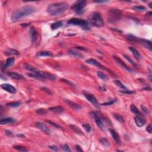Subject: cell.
<instances>
[{"mask_svg":"<svg viewBox=\"0 0 152 152\" xmlns=\"http://www.w3.org/2000/svg\"><path fill=\"white\" fill-rule=\"evenodd\" d=\"M68 8V3L66 2H60L50 4L48 7L47 11L51 16H57L62 14Z\"/></svg>","mask_w":152,"mask_h":152,"instance_id":"2","label":"cell"},{"mask_svg":"<svg viewBox=\"0 0 152 152\" xmlns=\"http://www.w3.org/2000/svg\"><path fill=\"white\" fill-rule=\"evenodd\" d=\"M49 110L51 112L55 113H61L64 111V108L62 106H53V107H51V108H49Z\"/></svg>","mask_w":152,"mask_h":152,"instance_id":"22","label":"cell"},{"mask_svg":"<svg viewBox=\"0 0 152 152\" xmlns=\"http://www.w3.org/2000/svg\"><path fill=\"white\" fill-rule=\"evenodd\" d=\"M152 5V3H150V4H149V6H150V7L152 8V5Z\"/></svg>","mask_w":152,"mask_h":152,"instance_id":"57","label":"cell"},{"mask_svg":"<svg viewBox=\"0 0 152 152\" xmlns=\"http://www.w3.org/2000/svg\"><path fill=\"white\" fill-rule=\"evenodd\" d=\"M62 149H63L64 151H66V152H71V150L69 146H68V144H64L62 145Z\"/></svg>","mask_w":152,"mask_h":152,"instance_id":"43","label":"cell"},{"mask_svg":"<svg viewBox=\"0 0 152 152\" xmlns=\"http://www.w3.org/2000/svg\"><path fill=\"white\" fill-rule=\"evenodd\" d=\"M76 48L78 49H80V50H82V51H87V49H86L85 48H83V47H80V46H77V47H76Z\"/></svg>","mask_w":152,"mask_h":152,"instance_id":"52","label":"cell"},{"mask_svg":"<svg viewBox=\"0 0 152 152\" xmlns=\"http://www.w3.org/2000/svg\"><path fill=\"white\" fill-rule=\"evenodd\" d=\"M62 25H63V22L62 21H58L52 23L51 27L52 30H56L62 26Z\"/></svg>","mask_w":152,"mask_h":152,"instance_id":"26","label":"cell"},{"mask_svg":"<svg viewBox=\"0 0 152 152\" xmlns=\"http://www.w3.org/2000/svg\"><path fill=\"white\" fill-rule=\"evenodd\" d=\"M5 133L8 136H12V132L11 131H9V130H5Z\"/></svg>","mask_w":152,"mask_h":152,"instance_id":"51","label":"cell"},{"mask_svg":"<svg viewBox=\"0 0 152 152\" xmlns=\"http://www.w3.org/2000/svg\"><path fill=\"white\" fill-rule=\"evenodd\" d=\"M115 83L116 84V85L118 86H119V87L122 88V89H124V90H126L127 89V87L125 86V85H124V84H123V83H121V81L119 80H115Z\"/></svg>","mask_w":152,"mask_h":152,"instance_id":"40","label":"cell"},{"mask_svg":"<svg viewBox=\"0 0 152 152\" xmlns=\"http://www.w3.org/2000/svg\"><path fill=\"white\" fill-rule=\"evenodd\" d=\"M16 122L15 119L12 118H2L0 120V124L1 125H4V124H11Z\"/></svg>","mask_w":152,"mask_h":152,"instance_id":"20","label":"cell"},{"mask_svg":"<svg viewBox=\"0 0 152 152\" xmlns=\"http://www.w3.org/2000/svg\"><path fill=\"white\" fill-rule=\"evenodd\" d=\"M89 20H90V23L96 27H101L103 26L104 22L103 18L101 15L97 12H92L89 16Z\"/></svg>","mask_w":152,"mask_h":152,"instance_id":"3","label":"cell"},{"mask_svg":"<svg viewBox=\"0 0 152 152\" xmlns=\"http://www.w3.org/2000/svg\"><path fill=\"white\" fill-rule=\"evenodd\" d=\"M86 62L87 64H89L93 65V66H95L96 67H97L98 68H100V69L104 70H106V71H109V70L108 69V68H106L105 67H104V66H102L101 64L99 63V62H98V61L96 60V59H93V58H90V59H87V60L86 61Z\"/></svg>","mask_w":152,"mask_h":152,"instance_id":"9","label":"cell"},{"mask_svg":"<svg viewBox=\"0 0 152 152\" xmlns=\"http://www.w3.org/2000/svg\"><path fill=\"white\" fill-rule=\"evenodd\" d=\"M41 90H42L43 91H45V92H46V93H48V94H52V92H51V90H49V89H48V88L46 87H41Z\"/></svg>","mask_w":152,"mask_h":152,"instance_id":"45","label":"cell"},{"mask_svg":"<svg viewBox=\"0 0 152 152\" xmlns=\"http://www.w3.org/2000/svg\"><path fill=\"white\" fill-rule=\"evenodd\" d=\"M114 117L116 118V119L117 121H118L119 123H124V118H123V116H121V115L118 114H114Z\"/></svg>","mask_w":152,"mask_h":152,"instance_id":"35","label":"cell"},{"mask_svg":"<svg viewBox=\"0 0 152 152\" xmlns=\"http://www.w3.org/2000/svg\"><path fill=\"white\" fill-rule=\"evenodd\" d=\"M61 82H65V83H67V84H70V85L72 86H74L73 83H72L71 82H70V81L68 80H66V79H64V78H62V79H61Z\"/></svg>","mask_w":152,"mask_h":152,"instance_id":"47","label":"cell"},{"mask_svg":"<svg viewBox=\"0 0 152 152\" xmlns=\"http://www.w3.org/2000/svg\"><path fill=\"white\" fill-rule=\"evenodd\" d=\"M67 23L68 25L82 26V28L85 30H88L90 29V27L89 26V22L87 20H83V19L73 18V19H70Z\"/></svg>","mask_w":152,"mask_h":152,"instance_id":"5","label":"cell"},{"mask_svg":"<svg viewBox=\"0 0 152 152\" xmlns=\"http://www.w3.org/2000/svg\"><path fill=\"white\" fill-rule=\"evenodd\" d=\"M46 122H47L48 123H49V124H51V125H53V127H55V128H61V127L60 126V125H58V124H56V123H53V122H52V121H46Z\"/></svg>","mask_w":152,"mask_h":152,"instance_id":"41","label":"cell"},{"mask_svg":"<svg viewBox=\"0 0 152 152\" xmlns=\"http://www.w3.org/2000/svg\"><path fill=\"white\" fill-rule=\"evenodd\" d=\"M109 131L110 132V133L111 134L113 139L115 140V141H116L118 144H119L120 143H121V140H120V138H119V136L118 134L116 132V131H115V130H113V129H112V128H109Z\"/></svg>","mask_w":152,"mask_h":152,"instance_id":"19","label":"cell"},{"mask_svg":"<svg viewBox=\"0 0 152 152\" xmlns=\"http://www.w3.org/2000/svg\"><path fill=\"white\" fill-rule=\"evenodd\" d=\"M30 35H31L32 42V43H35L36 41H37V36H38L37 32L36 31V30L35 29V27H32L30 28Z\"/></svg>","mask_w":152,"mask_h":152,"instance_id":"15","label":"cell"},{"mask_svg":"<svg viewBox=\"0 0 152 152\" xmlns=\"http://www.w3.org/2000/svg\"><path fill=\"white\" fill-rule=\"evenodd\" d=\"M36 8L31 5H27L20 7L12 12L11 15V20L13 21H17L22 18L29 16L36 11Z\"/></svg>","mask_w":152,"mask_h":152,"instance_id":"1","label":"cell"},{"mask_svg":"<svg viewBox=\"0 0 152 152\" xmlns=\"http://www.w3.org/2000/svg\"><path fill=\"white\" fill-rule=\"evenodd\" d=\"M53 55L52 52L50 51H41L37 53V56L39 57H52Z\"/></svg>","mask_w":152,"mask_h":152,"instance_id":"25","label":"cell"},{"mask_svg":"<svg viewBox=\"0 0 152 152\" xmlns=\"http://www.w3.org/2000/svg\"><path fill=\"white\" fill-rule=\"evenodd\" d=\"M136 42H139L140 44H141V45H143V46H144L146 48L148 49L150 51H152V42L148 40L144 39H140L139 37H137L136 40Z\"/></svg>","mask_w":152,"mask_h":152,"instance_id":"10","label":"cell"},{"mask_svg":"<svg viewBox=\"0 0 152 152\" xmlns=\"http://www.w3.org/2000/svg\"><path fill=\"white\" fill-rule=\"evenodd\" d=\"M17 137H20V138H22V139H23V138L26 137V136H25L24 134H17Z\"/></svg>","mask_w":152,"mask_h":152,"instance_id":"53","label":"cell"},{"mask_svg":"<svg viewBox=\"0 0 152 152\" xmlns=\"http://www.w3.org/2000/svg\"><path fill=\"white\" fill-rule=\"evenodd\" d=\"M7 75L13 79L21 80L24 78L23 75L16 72H8L7 73Z\"/></svg>","mask_w":152,"mask_h":152,"instance_id":"17","label":"cell"},{"mask_svg":"<svg viewBox=\"0 0 152 152\" xmlns=\"http://www.w3.org/2000/svg\"><path fill=\"white\" fill-rule=\"evenodd\" d=\"M97 75H98L99 78H100V79L103 80L104 81H107L108 80V76L101 71H98V73H97Z\"/></svg>","mask_w":152,"mask_h":152,"instance_id":"29","label":"cell"},{"mask_svg":"<svg viewBox=\"0 0 152 152\" xmlns=\"http://www.w3.org/2000/svg\"><path fill=\"white\" fill-rule=\"evenodd\" d=\"M75 149H76V151H77V152H83V150H82V148H81L80 146H78V145H76V146H75Z\"/></svg>","mask_w":152,"mask_h":152,"instance_id":"49","label":"cell"},{"mask_svg":"<svg viewBox=\"0 0 152 152\" xmlns=\"http://www.w3.org/2000/svg\"><path fill=\"white\" fill-rule=\"evenodd\" d=\"M68 53L70 55H71V56H73L74 57L76 58H83V55L80 53V52H78V51H76L74 49H71L68 51Z\"/></svg>","mask_w":152,"mask_h":152,"instance_id":"23","label":"cell"},{"mask_svg":"<svg viewBox=\"0 0 152 152\" xmlns=\"http://www.w3.org/2000/svg\"><path fill=\"white\" fill-rule=\"evenodd\" d=\"M83 128H84L87 132H89V133L92 132V127H91V125H90L89 123H86V124H83Z\"/></svg>","mask_w":152,"mask_h":152,"instance_id":"33","label":"cell"},{"mask_svg":"<svg viewBox=\"0 0 152 152\" xmlns=\"http://www.w3.org/2000/svg\"><path fill=\"white\" fill-rule=\"evenodd\" d=\"M65 102H66V103H67L68 106H70L71 108L74 109V110H80V109H81L82 108V107L80 105L75 103L73 102L70 101V100H65Z\"/></svg>","mask_w":152,"mask_h":152,"instance_id":"16","label":"cell"},{"mask_svg":"<svg viewBox=\"0 0 152 152\" xmlns=\"http://www.w3.org/2000/svg\"><path fill=\"white\" fill-rule=\"evenodd\" d=\"M13 148L17 150L20 151V152H27V150L25 147L21 146H14Z\"/></svg>","mask_w":152,"mask_h":152,"instance_id":"39","label":"cell"},{"mask_svg":"<svg viewBox=\"0 0 152 152\" xmlns=\"http://www.w3.org/2000/svg\"><path fill=\"white\" fill-rule=\"evenodd\" d=\"M38 73H39L40 75L43 77V79H48L49 80L51 81H54L55 80L56 77L53 74H51L49 73H47L45 71H41L38 70Z\"/></svg>","mask_w":152,"mask_h":152,"instance_id":"11","label":"cell"},{"mask_svg":"<svg viewBox=\"0 0 152 152\" xmlns=\"http://www.w3.org/2000/svg\"><path fill=\"white\" fill-rule=\"evenodd\" d=\"M146 130H147V132H148L149 133H152V125H148V126H147Z\"/></svg>","mask_w":152,"mask_h":152,"instance_id":"50","label":"cell"},{"mask_svg":"<svg viewBox=\"0 0 152 152\" xmlns=\"http://www.w3.org/2000/svg\"><path fill=\"white\" fill-rule=\"evenodd\" d=\"M90 115L93 118L94 122L97 124L98 127L102 130H105V119L100 113L97 112H91Z\"/></svg>","mask_w":152,"mask_h":152,"instance_id":"4","label":"cell"},{"mask_svg":"<svg viewBox=\"0 0 152 152\" xmlns=\"http://www.w3.org/2000/svg\"><path fill=\"white\" fill-rule=\"evenodd\" d=\"M130 109H131V111L136 115H138V116H141V113L140 112V111L137 109V108H136V106H135L134 105L132 104L130 106Z\"/></svg>","mask_w":152,"mask_h":152,"instance_id":"28","label":"cell"},{"mask_svg":"<svg viewBox=\"0 0 152 152\" xmlns=\"http://www.w3.org/2000/svg\"><path fill=\"white\" fill-rule=\"evenodd\" d=\"M100 143L103 145L105 147H109L110 146V143H109V141H108V139H106V138H102L100 140Z\"/></svg>","mask_w":152,"mask_h":152,"instance_id":"32","label":"cell"},{"mask_svg":"<svg viewBox=\"0 0 152 152\" xmlns=\"http://www.w3.org/2000/svg\"><path fill=\"white\" fill-rule=\"evenodd\" d=\"M36 127L38 128L39 130H41V131H43L45 133L47 134H49L50 133V130L48 128V127H46V125H45L44 124H43L41 122H36Z\"/></svg>","mask_w":152,"mask_h":152,"instance_id":"13","label":"cell"},{"mask_svg":"<svg viewBox=\"0 0 152 152\" xmlns=\"http://www.w3.org/2000/svg\"><path fill=\"white\" fill-rule=\"evenodd\" d=\"M132 9L136 11H144L146 10V7L144 6H142V5H139V6H134L133 7Z\"/></svg>","mask_w":152,"mask_h":152,"instance_id":"38","label":"cell"},{"mask_svg":"<svg viewBox=\"0 0 152 152\" xmlns=\"http://www.w3.org/2000/svg\"><path fill=\"white\" fill-rule=\"evenodd\" d=\"M21 105V102H10L7 103V106H11V107H18Z\"/></svg>","mask_w":152,"mask_h":152,"instance_id":"34","label":"cell"},{"mask_svg":"<svg viewBox=\"0 0 152 152\" xmlns=\"http://www.w3.org/2000/svg\"><path fill=\"white\" fill-rule=\"evenodd\" d=\"M70 127L71 128V130H73L75 133L78 134L80 135H83V132L82 131L80 128L79 127H78L77 126H75V125H69Z\"/></svg>","mask_w":152,"mask_h":152,"instance_id":"27","label":"cell"},{"mask_svg":"<svg viewBox=\"0 0 152 152\" xmlns=\"http://www.w3.org/2000/svg\"><path fill=\"white\" fill-rule=\"evenodd\" d=\"M36 112L37 113L38 115H46L48 113V111L46 110L45 109L43 108H41V109H38L36 111Z\"/></svg>","mask_w":152,"mask_h":152,"instance_id":"37","label":"cell"},{"mask_svg":"<svg viewBox=\"0 0 152 152\" xmlns=\"http://www.w3.org/2000/svg\"><path fill=\"white\" fill-rule=\"evenodd\" d=\"M30 24H27V23H25L24 24V25H21V26H23V27H26V26H29V25Z\"/></svg>","mask_w":152,"mask_h":152,"instance_id":"55","label":"cell"},{"mask_svg":"<svg viewBox=\"0 0 152 152\" xmlns=\"http://www.w3.org/2000/svg\"><path fill=\"white\" fill-rule=\"evenodd\" d=\"M152 12H151V11H150V12H148V13H147V14H148V16H152Z\"/></svg>","mask_w":152,"mask_h":152,"instance_id":"56","label":"cell"},{"mask_svg":"<svg viewBox=\"0 0 152 152\" xmlns=\"http://www.w3.org/2000/svg\"><path fill=\"white\" fill-rule=\"evenodd\" d=\"M1 87L2 89L10 93H16V88L10 84H7V83L3 84L1 86Z\"/></svg>","mask_w":152,"mask_h":152,"instance_id":"12","label":"cell"},{"mask_svg":"<svg viewBox=\"0 0 152 152\" xmlns=\"http://www.w3.org/2000/svg\"><path fill=\"white\" fill-rule=\"evenodd\" d=\"M129 49L131 51L133 55H134V57H136V59H141V55H140V52L137 51V50L135 49L133 47H129Z\"/></svg>","mask_w":152,"mask_h":152,"instance_id":"24","label":"cell"},{"mask_svg":"<svg viewBox=\"0 0 152 152\" xmlns=\"http://www.w3.org/2000/svg\"><path fill=\"white\" fill-rule=\"evenodd\" d=\"M87 1L85 0H78L75 2L73 6L71 7V9L78 14H82V11L84 7L86 5Z\"/></svg>","mask_w":152,"mask_h":152,"instance_id":"7","label":"cell"},{"mask_svg":"<svg viewBox=\"0 0 152 152\" xmlns=\"http://www.w3.org/2000/svg\"><path fill=\"white\" fill-rule=\"evenodd\" d=\"M141 109H142V111L143 112H144L145 113H147V114H148L149 113V111H148V109H147V108H146V106H144V105H141Z\"/></svg>","mask_w":152,"mask_h":152,"instance_id":"48","label":"cell"},{"mask_svg":"<svg viewBox=\"0 0 152 152\" xmlns=\"http://www.w3.org/2000/svg\"><path fill=\"white\" fill-rule=\"evenodd\" d=\"M7 55H19V52L17 51L15 49H10L5 52Z\"/></svg>","mask_w":152,"mask_h":152,"instance_id":"36","label":"cell"},{"mask_svg":"<svg viewBox=\"0 0 152 152\" xmlns=\"http://www.w3.org/2000/svg\"><path fill=\"white\" fill-rule=\"evenodd\" d=\"M49 148H50V149H51L53 151H55V152H58L59 151V149H58V147L56 146H55V145H52V146H49Z\"/></svg>","mask_w":152,"mask_h":152,"instance_id":"44","label":"cell"},{"mask_svg":"<svg viewBox=\"0 0 152 152\" xmlns=\"http://www.w3.org/2000/svg\"><path fill=\"white\" fill-rule=\"evenodd\" d=\"M122 16H123L122 11L118 9H111L108 12L109 20L111 22H115L118 21L121 19Z\"/></svg>","mask_w":152,"mask_h":152,"instance_id":"6","label":"cell"},{"mask_svg":"<svg viewBox=\"0 0 152 152\" xmlns=\"http://www.w3.org/2000/svg\"><path fill=\"white\" fill-rule=\"evenodd\" d=\"M14 61H15L14 57H11V58H8L6 60L5 64H4V66H3V68H4V69H6V68H8L9 67H11V66L14 64Z\"/></svg>","mask_w":152,"mask_h":152,"instance_id":"21","label":"cell"},{"mask_svg":"<svg viewBox=\"0 0 152 152\" xmlns=\"http://www.w3.org/2000/svg\"><path fill=\"white\" fill-rule=\"evenodd\" d=\"M124 57L127 59V60L129 62H130V64H132L134 67H136V68H137L138 67L137 64L136 63V62H134V61L133 59L131 58V57H128V56L126 55H124Z\"/></svg>","mask_w":152,"mask_h":152,"instance_id":"31","label":"cell"},{"mask_svg":"<svg viewBox=\"0 0 152 152\" xmlns=\"http://www.w3.org/2000/svg\"><path fill=\"white\" fill-rule=\"evenodd\" d=\"M106 2H108V1H94V3H106Z\"/></svg>","mask_w":152,"mask_h":152,"instance_id":"54","label":"cell"},{"mask_svg":"<svg viewBox=\"0 0 152 152\" xmlns=\"http://www.w3.org/2000/svg\"><path fill=\"white\" fill-rule=\"evenodd\" d=\"M23 66L24 68H26V69L28 71H30L35 72L36 71H37V70L36 69V68H35V67H33V66H30V64H24Z\"/></svg>","mask_w":152,"mask_h":152,"instance_id":"30","label":"cell"},{"mask_svg":"<svg viewBox=\"0 0 152 152\" xmlns=\"http://www.w3.org/2000/svg\"><path fill=\"white\" fill-rule=\"evenodd\" d=\"M121 92L123 93H126V94H132V93H134V91H131V90H127V89L125 90H121Z\"/></svg>","mask_w":152,"mask_h":152,"instance_id":"46","label":"cell"},{"mask_svg":"<svg viewBox=\"0 0 152 152\" xmlns=\"http://www.w3.org/2000/svg\"><path fill=\"white\" fill-rule=\"evenodd\" d=\"M134 119H135V123H136V125H137L138 127H143L146 123V120H145L144 119L140 117L139 116H136Z\"/></svg>","mask_w":152,"mask_h":152,"instance_id":"18","label":"cell"},{"mask_svg":"<svg viewBox=\"0 0 152 152\" xmlns=\"http://www.w3.org/2000/svg\"><path fill=\"white\" fill-rule=\"evenodd\" d=\"M83 94H84L85 98H86L90 103H92L95 107H96V108L99 107V103H98V100H97L96 98L93 94H90V93H89L87 92H85V91L83 92Z\"/></svg>","mask_w":152,"mask_h":152,"instance_id":"8","label":"cell"},{"mask_svg":"<svg viewBox=\"0 0 152 152\" xmlns=\"http://www.w3.org/2000/svg\"><path fill=\"white\" fill-rule=\"evenodd\" d=\"M115 102H116V99H113V100H111V101L108 102L104 103L101 104V105H102V106H108V105H112L113 103H114Z\"/></svg>","mask_w":152,"mask_h":152,"instance_id":"42","label":"cell"},{"mask_svg":"<svg viewBox=\"0 0 152 152\" xmlns=\"http://www.w3.org/2000/svg\"><path fill=\"white\" fill-rule=\"evenodd\" d=\"M113 57H114V58L115 59V61H116V62H117L119 64L120 66H121V67H123V68H125V69L126 70L128 71H130V72H132V71H133L132 69H131V68H130V67H128V66H127V65L125 64L124 63V62H123V61L121 60V59H120V58H119L118 57H116V56H113Z\"/></svg>","mask_w":152,"mask_h":152,"instance_id":"14","label":"cell"}]
</instances>
